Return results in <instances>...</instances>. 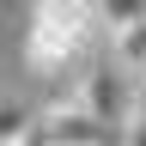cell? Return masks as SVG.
Here are the masks:
<instances>
[{
  "label": "cell",
  "mask_w": 146,
  "mask_h": 146,
  "mask_svg": "<svg viewBox=\"0 0 146 146\" xmlns=\"http://www.w3.org/2000/svg\"><path fill=\"white\" fill-rule=\"evenodd\" d=\"M31 116H36V110H31L25 98H0V146H25Z\"/></svg>",
  "instance_id": "5b68a950"
},
{
  "label": "cell",
  "mask_w": 146,
  "mask_h": 146,
  "mask_svg": "<svg viewBox=\"0 0 146 146\" xmlns=\"http://www.w3.org/2000/svg\"><path fill=\"white\" fill-rule=\"evenodd\" d=\"M73 104H79L98 128H110V134H116V128L140 110V79H134L122 61H110V55H104V61H91V67H85L79 98H73Z\"/></svg>",
  "instance_id": "7a4b0ae2"
},
{
  "label": "cell",
  "mask_w": 146,
  "mask_h": 146,
  "mask_svg": "<svg viewBox=\"0 0 146 146\" xmlns=\"http://www.w3.org/2000/svg\"><path fill=\"white\" fill-rule=\"evenodd\" d=\"M116 140H122V146H146V98H140V110H134V116L116 128Z\"/></svg>",
  "instance_id": "8992f818"
},
{
  "label": "cell",
  "mask_w": 146,
  "mask_h": 146,
  "mask_svg": "<svg viewBox=\"0 0 146 146\" xmlns=\"http://www.w3.org/2000/svg\"><path fill=\"white\" fill-rule=\"evenodd\" d=\"M31 146H116V134L98 128L79 104H49L31 116Z\"/></svg>",
  "instance_id": "3957f363"
},
{
  "label": "cell",
  "mask_w": 146,
  "mask_h": 146,
  "mask_svg": "<svg viewBox=\"0 0 146 146\" xmlns=\"http://www.w3.org/2000/svg\"><path fill=\"white\" fill-rule=\"evenodd\" d=\"M91 36H98V12L85 0H43L31 6V25H25V61L36 73H61L91 49Z\"/></svg>",
  "instance_id": "6da1fadb"
},
{
  "label": "cell",
  "mask_w": 146,
  "mask_h": 146,
  "mask_svg": "<svg viewBox=\"0 0 146 146\" xmlns=\"http://www.w3.org/2000/svg\"><path fill=\"white\" fill-rule=\"evenodd\" d=\"M110 61H122L134 79L146 73V12H140L128 31H116V36H110Z\"/></svg>",
  "instance_id": "277c9868"
}]
</instances>
